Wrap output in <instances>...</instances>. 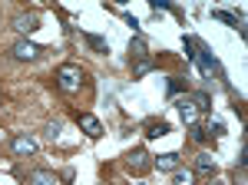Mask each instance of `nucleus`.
Instances as JSON below:
<instances>
[{
    "label": "nucleus",
    "instance_id": "obj_1",
    "mask_svg": "<svg viewBox=\"0 0 248 185\" xmlns=\"http://www.w3.org/2000/svg\"><path fill=\"white\" fill-rule=\"evenodd\" d=\"M57 86L63 92H79V86H83V70H79L77 63H63L57 70Z\"/></svg>",
    "mask_w": 248,
    "mask_h": 185
},
{
    "label": "nucleus",
    "instance_id": "obj_2",
    "mask_svg": "<svg viewBox=\"0 0 248 185\" xmlns=\"http://www.w3.org/2000/svg\"><path fill=\"white\" fill-rule=\"evenodd\" d=\"M77 123H79V129L86 132L90 139H96V136H103V123H99L96 116H90V112H77Z\"/></svg>",
    "mask_w": 248,
    "mask_h": 185
},
{
    "label": "nucleus",
    "instance_id": "obj_3",
    "mask_svg": "<svg viewBox=\"0 0 248 185\" xmlns=\"http://www.w3.org/2000/svg\"><path fill=\"white\" fill-rule=\"evenodd\" d=\"M10 149H14V155H33L37 152V139L33 136H14Z\"/></svg>",
    "mask_w": 248,
    "mask_h": 185
},
{
    "label": "nucleus",
    "instance_id": "obj_4",
    "mask_svg": "<svg viewBox=\"0 0 248 185\" xmlns=\"http://www.w3.org/2000/svg\"><path fill=\"white\" fill-rule=\"evenodd\" d=\"M10 53L17 56V60H27V63H30V60H37V56H40V46H37V43H30V40H20V43H14Z\"/></svg>",
    "mask_w": 248,
    "mask_h": 185
},
{
    "label": "nucleus",
    "instance_id": "obj_5",
    "mask_svg": "<svg viewBox=\"0 0 248 185\" xmlns=\"http://www.w3.org/2000/svg\"><path fill=\"white\" fill-rule=\"evenodd\" d=\"M179 116H182V123H189V126H199V106L192 103V96H186V99L179 103Z\"/></svg>",
    "mask_w": 248,
    "mask_h": 185
},
{
    "label": "nucleus",
    "instance_id": "obj_6",
    "mask_svg": "<svg viewBox=\"0 0 248 185\" xmlns=\"http://www.w3.org/2000/svg\"><path fill=\"white\" fill-rule=\"evenodd\" d=\"M126 166H129V172H146V169H149V155H146L142 149H136V152H129Z\"/></svg>",
    "mask_w": 248,
    "mask_h": 185
},
{
    "label": "nucleus",
    "instance_id": "obj_7",
    "mask_svg": "<svg viewBox=\"0 0 248 185\" xmlns=\"http://www.w3.org/2000/svg\"><path fill=\"white\" fill-rule=\"evenodd\" d=\"M195 172H199V175H212V172H215V155H212V152H199V155H195Z\"/></svg>",
    "mask_w": 248,
    "mask_h": 185
},
{
    "label": "nucleus",
    "instance_id": "obj_8",
    "mask_svg": "<svg viewBox=\"0 0 248 185\" xmlns=\"http://www.w3.org/2000/svg\"><path fill=\"white\" fill-rule=\"evenodd\" d=\"M153 166L159 169V172H175V169H179V155H175V152H166V155H155V159H153Z\"/></svg>",
    "mask_w": 248,
    "mask_h": 185
},
{
    "label": "nucleus",
    "instance_id": "obj_9",
    "mask_svg": "<svg viewBox=\"0 0 248 185\" xmlns=\"http://www.w3.org/2000/svg\"><path fill=\"white\" fill-rule=\"evenodd\" d=\"M37 14H20L17 20H14V27H17L20 33H33V30H37Z\"/></svg>",
    "mask_w": 248,
    "mask_h": 185
},
{
    "label": "nucleus",
    "instance_id": "obj_10",
    "mask_svg": "<svg viewBox=\"0 0 248 185\" xmlns=\"http://www.w3.org/2000/svg\"><path fill=\"white\" fill-rule=\"evenodd\" d=\"M172 185H195V172H192V169H175Z\"/></svg>",
    "mask_w": 248,
    "mask_h": 185
},
{
    "label": "nucleus",
    "instance_id": "obj_11",
    "mask_svg": "<svg viewBox=\"0 0 248 185\" xmlns=\"http://www.w3.org/2000/svg\"><path fill=\"white\" fill-rule=\"evenodd\" d=\"M166 132H169V126L159 123V119H153V123L146 126V136H149V139H159V136H166Z\"/></svg>",
    "mask_w": 248,
    "mask_h": 185
},
{
    "label": "nucleus",
    "instance_id": "obj_12",
    "mask_svg": "<svg viewBox=\"0 0 248 185\" xmlns=\"http://www.w3.org/2000/svg\"><path fill=\"white\" fill-rule=\"evenodd\" d=\"M30 185H57V175H50V172H33V175H30Z\"/></svg>",
    "mask_w": 248,
    "mask_h": 185
},
{
    "label": "nucleus",
    "instance_id": "obj_13",
    "mask_svg": "<svg viewBox=\"0 0 248 185\" xmlns=\"http://www.w3.org/2000/svg\"><path fill=\"white\" fill-rule=\"evenodd\" d=\"M192 103H195L199 109H212V99H209V92H195V96H192Z\"/></svg>",
    "mask_w": 248,
    "mask_h": 185
},
{
    "label": "nucleus",
    "instance_id": "obj_14",
    "mask_svg": "<svg viewBox=\"0 0 248 185\" xmlns=\"http://www.w3.org/2000/svg\"><path fill=\"white\" fill-rule=\"evenodd\" d=\"M212 17L225 20V23H232V27H238V17H232V14H225V10H212Z\"/></svg>",
    "mask_w": 248,
    "mask_h": 185
},
{
    "label": "nucleus",
    "instance_id": "obj_15",
    "mask_svg": "<svg viewBox=\"0 0 248 185\" xmlns=\"http://www.w3.org/2000/svg\"><path fill=\"white\" fill-rule=\"evenodd\" d=\"M192 139H195V142H205V139H209V132L202 129V126H192Z\"/></svg>",
    "mask_w": 248,
    "mask_h": 185
},
{
    "label": "nucleus",
    "instance_id": "obj_16",
    "mask_svg": "<svg viewBox=\"0 0 248 185\" xmlns=\"http://www.w3.org/2000/svg\"><path fill=\"white\" fill-rule=\"evenodd\" d=\"M149 70H153V63H149V60H142V63H136V76H146Z\"/></svg>",
    "mask_w": 248,
    "mask_h": 185
},
{
    "label": "nucleus",
    "instance_id": "obj_17",
    "mask_svg": "<svg viewBox=\"0 0 248 185\" xmlns=\"http://www.w3.org/2000/svg\"><path fill=\"white\" fill-rule=\"evenodd\" d=\"M90 40V46H96V50H106V40L103 37H86Z\"/></svg>",
    "mask_w": 248,
    "mask_h": 185
},
{
    "label": "nucleus",
    "instance_id": "obj_18",
    "mask_svg": "<svg viewBox=\"0 0 248 185\" xmlns=\"http://www.w3.org/2000/svg\"><path fill=\"white\" fill-rule=\"evenodd\" d=\"M60 129H63L60 123H50V126H46V136H50V139H57V136H60Z\"/></svg>",
    "mask_w": 248,
    "mask_h": 185
},
{
    "label": "nucleus",
    "instance_id": "obj_19",
    "mask_svg": "<svg viewBox=\"0 0 248 185\" xmlns=\"http://www.w3.org/2000/svg\"><path fill=\"white\" fill-rule=\"evenodd\" d=\"M133 50H136L133 56H146V43H142V40H136V43H133Z\"/></svg>",
    "mask_w": 248,
    "mask_h": 185
},
{
    "label": "nucleus",
    "instance_id": "obj_20",
    "mask_svg": "<svg viewBox=\"0 0 248 185\" xmlns=\"http://www.w3.org/2000/svg\"><path fill=\"white\" fill-rule=\"evenodd\" d=\"M209 185H229L225 179H209Z\"/></svg>",
    "mask_w": 248,
    "mask_h": 185
}]
</instances>
